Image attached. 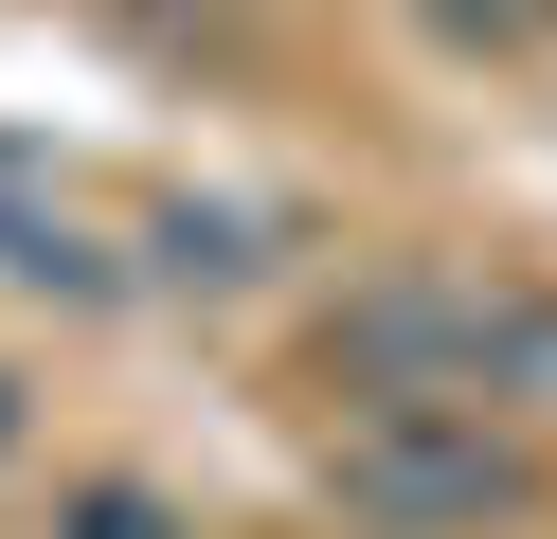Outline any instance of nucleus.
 <instances>
[{
    "label": "nucleus",
    "instance_id": "1",
    "mask_svg": "<svg viewBox=\"0 0 557 539\" xmlns=\"http://www.w3.org/2000/svg\"><path fill=\"white\" fill-rule=\"evenodd\" d=\"M324 378L360 395V414H485V395L557 378V306L468 287V270H377V287H342Z\"/></svg>",
    "mask_w": 557,
    "mask_h": 539
},
{
    "label": "nucleus",
    "instance_id": "3",
    "mask_svg": "<svg viewBox=\"0 0 557 539\" xmlns=\"http://www.w3.org/2000/svg\"><path fill=\"white\" fill-rule=\"evenodd\" d=\"M413 19H432L449 54H521V36H557V0H413Z\"/></svg>",
    "mask_w": 557,
    "mask_h": 539
},
{
    "label": "nucleus",
    "instance_id": "4",
    "mask_svg": "<svg viewBox=\"0 0 557 539\" xmlns=\"http://www.w3.org/2000/svg\"><path fill=\"white\" fill-rule=\"evenodd\" d=\"M54 539H181V503H145V486H73V522Z\"/></svg>",
    "mask_w": 557,
    "mask_h": 539
},
{
    "label": "nucleus",
    "instance_id": "2",
    "mask_svg": "<svg viewBox=\"0 0 557 539\" xmlns=\"http://www.w3.org/2000/svg\"><path fill=\"white\" fill-rule=\"evenodd\" d=\"M342 503L396 522V539H449V522H504L521 503V450L485 414H360L342 431Z\"/></svg>",
    "mask_w": 557,
    "mask_h": 539
},
{
    "label": "nucleus",
    "instance_id": "5",
    "mask_svg": "<svg viewBox=\"0 0 557 539\" xmlns=\"http://www.w3.org/2000/svg\"><path fill=\"white\" fill-rule=\"evenodd\" d=\"M0 431H18V395H0Z\"/></svg>",
    "mask_w": 557,
    "mask_h": 539
}]
</instances>
